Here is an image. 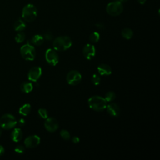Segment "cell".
<instances>
[{
	"instance_id": "1",
	"label": "cell",
	"mask_w": 160,
	"mask_h": 160,
	"mask_svg": "<svg viewBox=\"0 0 160 160\" xmlns=\"http://www.w3.org/2000/svg\"><path fill=\"white\" fill-rule=\"evenodd\" d=\"M54 49L58 51H63L69 49L72 45L71 38L67 36H62L56 38L53 41Z\"/></svg>"
},
{
	"instance_id": "2",
	"label": "cell",
	"mask_w": 160,
	"mask_h": 160,
	"mask_svg": "<svg viewBox=\"0 0 160 160\" xmlns=\"http://www.w3.org/2000/svg\"><path fill=\"white\" fill-rule=\"evenodd\" d=\"M88 105L90 108L94 111H102L106 109L107 101L102 97L94 96L88 99Z\"/></svg>"
},
{
	"instance_id": "3",
	"label": "cell",
	"mask_w": 160,
	"mask_h": 160,
	"mask_svg": "<svg viewBox=\"0 0 160 160\" xmlns=\"http://www.w3.org/2000/svg\"><path fill=\"white\" fill-rule=\"evenodd\" d=\"M38 11L33 4H28L26 5L22 10V18L26 22H32L37 17Z\"/></svg>"
},
{
	"instance_id": "4",
	"label": "cell",
	"mask_w": 160,
	"mask_h": 160,
	"mask_svg": "<svg viewBox=\"0 0 160 160\" xmlns=\"http://www.w3.org/2000/svg\"><path fill=\"white\" fill-rule=\"evenodd\" d=\"M16 124V119L11 114H5L0 118V126L4 129H12Z\"/></svg>"
},
{
	"instance_id": "5",
	"label": "cell",
	"mask_w": 160,
	"mask_h": 160,
	"mask_svg": "<svg viewBox=\"0 0 160 160\" xmlns=\"http://www.w3.org/2000/svg\"><path fill=\"white\" fill-rule=\"evenodd\" d=\"M20 53L22 58L27 61H33L36 56V51L34 46L27 43L21 46Z\"/></svg>"
},
{
	"instance_id": "6",
	"label": "cell",
	"mask_w": 160,
	"mask_h": 160,
	"mask_svg": "<svg viewBox=\"0 0 160 160\" xmlns=\"http://www.w3.org/2000/svg\"><path fill=\"white\" fill-rule=\"evenodd\" d=\"M106 10L109 15L112 16H117L122 13L123 11V5L121 2L114 1L109 2L107 5Z\"/></svg>"
},
{
	"instance_id": "7",
	"label": "cell",
	"mask_w": 160,
	"mask_h": 160,
	"mask_svg": "<svg viewBox=\"0 0 160 160\" xmlns=\"http://www.w3.org/2000/svg\"><path fill=\"white\" fill-rule=\"evenodd\" d=\"M82 79V76L81 73L76 71L72 70L69 71L66 76V81L70 85H77L79 84Z\"/></svg>"
},
{
	"instance_id": "8",
	"label": "cell",
	"mask_w": 160,
	"mask_h": 160,
	"mask_svg": "<svg viewBox=\"0 0 160 160\" xmlns=\"http://www.w3.org/2000/svg\"><path fill=\"white\" fill-rule=\"evenodd\" d=\"M45 58L47 62L52 66H56L59 61V56L54 49H48L45 53Z\"/></svg>"
},
{
	"instance_id": "9",
	"label": "cell",
	"mask_w": 160,
	"mask_h": 160,
	"mask_svg": "<svg viewBox=\"0 0 160 160\" xmlns=\"http://www.w3.org/2000/svg\"><path fill=\"white\" fill-rule=\"evenodd\" d=\"M42 74V69L39 66H34L30 69L28 74V78L29 81L36 82L41 77Z\"/></svg>"
},
{
	"instance_id": "10",
	"label": "cell",
	"mask_w": 160,
	"mask_h": 160,
	"mask_svg": "<svg viewBox=\"0 0 160 160\" xmlns=\"http://www.w3.org/2000/svg\"><path fill=\"white\" fill-rule=\"evenodd\" d=\"M41 139L37 135H32L27 137L24 140V145L28 148H33L39 145Z\"/></svg>"
},
{
	"instance_id": "11",
	"label": "cell",
	"mask_w": 160,
	"mask_h": 160,
	"mask_svg": "<svg viewBox=\"0 0 160 160\" xmlns=\"http://www.w3.org/2000/svg\"><path fill=\"white\" fill-rule=\"evenodd\" d=\"M44 127L48 131L54 132L58 129V122L54 118H47L44 122Z\"/></svg>"
},
{
	"instance_id": "12",
	"label": "cell",
	"mask_w": 160,
	"mask_h": 160,
	"mask_svg": "<svg viewBox=\"0 0 160 160\" xmlns=\"http://www.w3.org/2000/svg\"><path fill=\"white\" fill-rule=\"evenodd\" d=\"M82 53L86 59H91L96 55V48L93 45L87 44L82 49Z\"/></svg>"
},
{
	"instance_id": "13",
	"label": "cell",
	"mask_w": 160,
	"mask_h": 160,
	"mask_svg": "<svg viewBox=\"0 0 160 160\" xmlns=\"http://www.w3.org/2000/svg\"><path fill=\"white\" fill-rule=\"evenodd\" d=\"M106 108L108 112L112 116L117 117L120 114V109L118 105L116 103H110L106 106Z\"/></svg>"
},
{
	"instance_id": "14",
	"label": "cell",
	"mask_w": 160,
	"mask_h": 160,
	"mask_svg": "<svg viewBox=\"0 0 160 160\" xmlns=\"http://www.w3.org/2000/svg\"><path fill=\"white\" fill-rule=\"evenodd\" d=\"M11 138L12 141L18 142L20 141L22 138V132L20 128H15L11 133Z\"/></svg>"
},
{
	"instance_id": "15",
	"label": "cell",
	"mask_w": 160,
	"mask_h": 160,
	"mask_svg": "<svg viewBox=\"0 0 160 160\" xmlns=\"http://www.w3.org/2000/svg\"><path fill=\"white\" fill-rule=\"evenodd\" d=\"M98 72L101 75H110L112 72L111 68L106 64H101L98 67Z\"/></svg>"
},
{
	"instance_id": "16",
	"label": "cell",
	"mask_w": 160,
	"mask_h": 160,
	"mask_svg": "<svg viewBox=\"0 0 160 160\" xmlns=\"http://www.w3.org/2000/svg\"><path fill=\"white\" fill-rule=\"evenodd\" d=\"M20 89L22 92H23L24 93H29L32 91V90L33 89V86H32V84L31 82L26 81V82H23L21 84Z\"/></svg>"
},
{
	"instance_id": "17",
	"label": "cell",
	"mask_w": 160,
	"mask_h": 160,
	"mask_svg": "<svg viewBox=\"0 0 160 160\" xmlns=\"http://www.w3.org/2000/svg\"><path fill=\"white\" fill-rule=\"evenodd\" d=\"M26 23L24 21L21 19H18L14 24V29L16 31H22L26 28Z\"/></svg>"
},
{
	"instance_id": "18",
	"label": "cell",
	"mask_w": 160,
	"mask_h": 160,
	"mask_svg": "<svg viewBox=\"0 0 160 160\" xmlns=\"http://www.w3.org/2000/svg\"><path fill=\"white\" fill-rule=\"evenodd\" d=\"M31 110V106L29 104L26 103L22 105L19 109V113L22 116L28 115Z\"/></svg>"
},
{
	"instance_id": "19",
	"label": "cell",
	"mask_w": 160,
	"mask_h": 160,
	"mask_svg": "<svg viewBox=\"0 0 160 160\" xmlns=\"http://www.w3.org/2000/svg\"><path fill=\"white\" fill-rule=\"evenodd\" d=\"M31 42L36 46H40L44 42V38L39 34L34 35L31 39Z\"/></svg>"
},
{
	"instance_id": "20",
	"label": "cell",
	"mask_w": 160,
	"mask_h": 160,
	"mask_svg": "<svg viewBox=\"0 0 160 160\" xmlns=\"http://www.w3.org/2000/svg\"><path fill=\"white\" fill-rule=\"evenodd\" d=\"M121 35L124 38L130 39L133 36V32L129 28H124L121 31Z\"/></svg>"
},
{
	"instance_id": "21",
	"label": "cell",
	"mask_w": 160,
	"mask_h": 160,
	"mask_svg": "<svg viewBox=\"0 0 160 160\" xmlns=\"http://www.w3.org/2000/svg\"><path fill=\"white\" fill-rule=\"evenodd\" d=\"M100 35L98 32H93L89 36V41L92 43H96L99 41Z\"/></svg>"
},
{
	"instance_id": "22",
	"label": "cell",
	"mask_w": 160,
	"mask_h": 160,
	"mask_svg": "<svg viewBox=\"0 0 160 160\" xmlns=\"http://www.w3.org/2000/svg\"><path fill=\"white\" fill-rule=\"evenodd\" d=\"M25 38H26L25 34L24 32L20 31L19 32H18L16 35V36H15V41L18 43H21V42H22L24 41Z\"/></svg>"
},
{
	"instance_id": "23",
	"label": "cell",
	"mask_w": 160,
	"mask_h": 160,
	"mask_svg": "<svg viewBox=\"0 0 160 160\" xmlns=\"http://www.w3.org/2000/svg\"><path fill=\"white\" fill-rule=\"evenodd\" d=\"M116 98V94L112 91H109L108 92L106 95L104 99L107 102H110L113 101Z\"/></svg>"
},
{
	"instance_id": "24",
	"label": "cell",
	"mask_w": 160,
	"mask_h": 160,
	"mask_svg": "<svg viewBox=\"0 0 160 160\" xmlns=\"http://www.w3.org/2000/svg\"><path fill=\"white\" fill-rule=\"evenodd\" d=\"M91 81L93 83V84H94L95 86H98L99 85V84L101 82V78L100 76L96 74H94L92 75V78H91Z\"/></svg>"
},
{
	"instance_id": "25",
	"label": "cell",
	"mask_w": 160,
	"mask_h": 160,
	"mask_svg": "<svg viewBox=\"0 0 160 160\" xmlns=\"http://www.w3.org/2000/svg\"><path fill=\"white\" fill-rule=\"evenodd\" d=\"M60 135L64 140H69L70 139V134L67 130L62 129L60 132Z\"/></svg>"
},
{
	"instance_id": "26",
	"label": "cell",
	"mask_w": 160,
	"mask_h": 160,
	"mask_svg": "<svg viewBox=\"0 0 160 160\" xmlns=\"http://www.w3.org/2000/svg\"><path fill=\"white\" fill-rule=\"evenodd\" d=\"M38 114L42 118V119H46L48 116V111L46 109L44 108H40L38 110Z\"/></svg>"
},
{
	"instance_id": "27",
	"label": "cell",
	"mask_w": 160,
	"mask_h": 160,
	"mask_svg": "<svg viewBox=\"0 0 160 160\" xmlns=\"http://www.w3.org/2000/svg\"><path fill=\"white\" fill-rule=\"evenodd\" d=\"M43 38L48 41H51L53 39V35L51 31H46L43 34Z\"/></svg>"
},
{
	"instance_id": "28",
	"label": "cell",
	"mask_w": 160,
	"mask_h": 160,
	"mask_svg": "<svg viewBox=\"0 0 160 160\" xmlns=\"http://www.w3.org/2000/svg\"><path fill=\"white\" fill-rule=\"evenodd\" d=\"M24 147L23 146L21 145H18L17 146L15 149H14V151L18 153V154H22L24 152Z\"/></svg>"
},
{
	"instance_id": "29",
	"label": "cell",
	"mask_w": 160,
	"mask_h": 160,
	"mask_svg": "<svg viewBox=\"0 0 160 160\" xmlns=\"http://www.w3.org/2000/svg\"><path fill=\"white\" fill-rule=\"evenodd\" d=\"M17 123L18 124V125H19V126H24V125L25 124L26 122H25V121H24V119L21 118V119H19V120L18 121H17Z\"/></svg>"
},
{
	"instance_id": "30",
	"label": "cell",
	"mask_w": 160,
	"mask_h": 160,
	"mask_svg": "<svg viewBox=\"0 0 160 160\" xmlns=\"http://www.w3.org/2000/svg\"><path fill=\"white\" fill-rule=\"evenodd\" d=\"M96 26L97 27V28L102 30V29H104L105 28L103 24L102 23H98V24H96Z\"/></svg>"
},
{
	"instance_id": "31",
	"label": "cell",
	"mask_w": 160,
	"mask_h": 160,
	"mask_svg": "<svg viewBox=\"0 0 160 160\" xmlns=\"http://www.w3.org/2000/svg\"><path fill=\"white\" fill-rule=\"evenodd\" d=\"M72 142L74 143L77 144V143H78L79 142V138L78 137H77V136H74L72 138Z\"/></svg>"
},
{
	"instance_id": "32",
	"label": "cell",
	"mask_w": 160,
	"mask_h": 160,
	"mask_svg": "<svg viewBox=\"0 0 160 160\" xmlns=\"http://www.w3.org/2000/svg\"><path fill=\"white\" fill-rule=\"evenodd\" d=\"M4 152H5V150H4V147L0 145V156H2L4 154Z\"/></svg>"
},
{
	"instance_id": "33",
	"label": "cell",
	"mask_w": 160,
	"mask_h": 160,
	"mask_svg": "<svg viewBox=\"0 0 160 160\" xmlns=\"http://www.w3.org/2000/svg\"><path fill=\"white\" fill-rule=\"evenodd\" d=\"M138 1L140 4H144L146 2V0H138Z\"/></svg>"
},
{
	"instance_id": "34",
	"label": "cell",
	"mask_w": 160,
	"mask_h": 160,
	"mask_svg": "<svg viewBox=\"0 0 160 160\" xmlns=\"http://www.w3.org/2000/svg\"><path fill=\"white\" fill-rule=\"evenodd\" d=\"M115 1H118L119 2H121V3H123V2H126L128 1V0H115Z\"/></svg>"
},
{
	"instance_id": "35",
	"label": "cell",
	"mask_w": 160,
	"mask_h": 160,
	"mask_svg": "<svg viewBox=\"0 0 160 160\" xmlns=\"http://www.w3.org/2000/svg\"><path fill=\"white\" fill-rule=\"evenodd\" d=\"M2 128L0 126V136H1V134H2Z\"/></svg>"
}]
</instances>
